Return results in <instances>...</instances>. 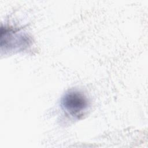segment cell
<instances>
[{"mask_svg": "<svg viewBox=\"0 0 148 148\" xmlns=\"http://www.w3.org/2000/svg\"><path fill=\"white\" fill-rule=\"evenodd\" d=\"M62 108L73 116H79L88 106L87 97L77 90H71L65 94L61 99Z\"/></svg>", "mask_w": 148, "mask_h": 148, "instance_id": "1", "label": "cell"}]
</instances>
